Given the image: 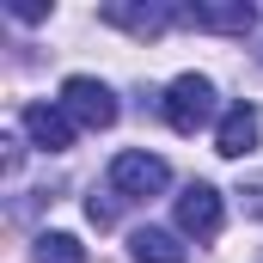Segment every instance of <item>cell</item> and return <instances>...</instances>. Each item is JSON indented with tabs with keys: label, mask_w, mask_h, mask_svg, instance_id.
<instances>
[{
	"label": "cell",
	"mask_w": 263,
	"mask_h": 263,
	"mask_svg": "<svg viewBox=\"0 0 263 263\" xmlns=\"http://www.w3.org/2000/svg\"><path fill=\"white\" fill-rule=\"evenodd\" d=\"M214 80H202V73H178L172 86H165V123L178 135H196L214 123Z\"/></svg>",
	"instance_id": "6da1fadb"
},
{
	"label": "cell",
	"mask_w": 263,
	"mask_h": 263,
	"mask_svg": "<svg viewBox=\"0 0 263 263\" xmlns=\"http://www.w3.org/2000/svg\"><path fill=\"white\" fill-rule=\"evenodd\" d=\"M129 251H135V263H184L190 257V251H184L172 233H159V227H141V233L129 239Z\"/></svg>",
	"instance_id": "9c48e42d"
},
{
	"label": "cell",
	"mask_w": 263,
	"mask_h": 263,
	"mask_svg": "<svg viewBox=\"0 0 263 263\" xmlns=\"http://www.w3.org/2000/svg\"><path fill=\"white\" fill-rule=\"evenodd\" d=\"M257 141H263V117H257V104H233V110L220 117V129H214V147H220L227 159L257 153Z\"/></svg>",
	"instance_id": "52a82bcc"
},
{
	"label": "cell",
	"mask_w": 263,
	"mask_h": 263,
	"mask_svg": "<svg viewBox=\"0 0 263 263\" xmlns=\"http://www.w3.org/2000/svg\"><path fill=\"white\" fill-rule=\"evenodd\" d=\"M239 202H245V214H257V220H263V184H245Z\"/></svg>",
	"instance_id": "7c38bea8"
},
{
	"label": "cell",
	"mask_w": 263,
	"mask_h": 263,
	"mask_svg": "<svg viewBox=\"0 0 263 263\" xmlns=\"http://www.w3.org/2000/svg\"><path fill=\"white\" fill-rule=\"evenodd\" d=\"M184 25L196 31H227V37H245L257 25V6L251 0H202V6H184Z\"/></svg>",
	"instance_id": "8992f818"
},
{
	"label": "cell",
	"mask_w": 263,
	"mask_h": 263,
	"mask_svg": "<svg viewBox=\"0 0 263 263\" xmlns=\"http://www.w3.org/2000/svg\"><path fill=\"white\" fill-rule=\"evenodd\" d=\"M55 104L73 117V129H110V123H117V92H110L104 80H92V73L62 80V98H55Z\"/></svg>",
	"instance_id": "3957f363"
},
{
	"label": "cell",
	"mask_w": 263,
	"mask_h": 263,
	"mask_svg": "<svg viewBox=\"0 0 263 263\" xmlns=\"http://www.w3.org/2000/svg\"><path fill=\"white\" fill-rule=\"evenodd\" d=\"M31 263H86V245H80L73 233H43V239L31 245Z\"/></svg>",
	"instance_id": "30bf717a"
},
{
	"label": "cell",
	"mask_w": 263,
	"mask_h": 263,
	"mask_svg": "<svg viewBox=\"0 0 263 263\" xmlns=\"http://www.w3.org/2000/svg\"><path fill=\"white\" fill-rule=\"evenodd\" d=\"M220 220H227V208H220V190H214V184H190V190L178 196V227H184L190 239H214Z\"/></svg>",
	"instance_id": "5b68a950"
},
{
	"label": "cell",
	"mask_w": 263,
	"mask_h": 263,
	"mask_svg": "<svg viewBox=\"0 0 263 263\" xmlns=\"http://www.w3.org/2000/svg\"><path fill=\"white\" fill-rule=\"evenodd\" d=\"M18 123H25V135H31L43 153H67V147H73V117H67L62 104H25Z\"/></svg>",
	"instance_id": "ba28073f"
},
{
	"label": "cell",
	"mask_w": 263,
	"mask_h": 263,
	"mask_svg": "<svg viewBox=\"0 0 263 263\" xmlns=\"http://www.w3.org/2000/svg\"><path fill=\"white\" fill-rule=\"evenodd\" d=\"M104 18H110L117 31H135V37H159L165 25L184 18V6H165V0H110Z\"/></svg>",
	"instance_id": "277c9868"
},
{
	"label": "cell",
	"mask_w": 263,
	"mask_h": 263,
	"mask_svg": "<svg viewBox=\"0 0 263 263\" xmlns=\"http://www.w3.org/2000/svg\"><path fill=\"white\" fill-rule=\"evenodd\" d=\"M12 18H25V25H37V18H49V6H43V0H12Z\"/></svg>",
	"instance_id": "8fae6325"
},
{
	"label": "cell",
	"mask_w": 263,
	"mask_h": 263,
	"mask_svg": "<svg viewBox=\"0 0 263 263\" xmlns=\"http://www.w3.org/2000/svg\"><path fill=\"white\" fill-rule=\"evenodd\" d=\"M165 184H172V165H165L159 153H147V147H129V153H117V159H110V190H117V196H129V202L159 196Z\"/></svg>",
	"instance_id": "7a4b0ae2"
}]
</instances>
